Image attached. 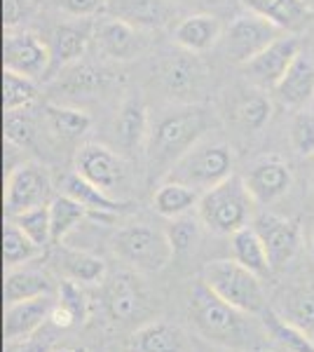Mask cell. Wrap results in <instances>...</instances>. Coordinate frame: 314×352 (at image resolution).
Listing matches in <instances>:
<instances>
[{
	"label": "cell",
	"instance_id": "cell-1",
	"mask_svg": "<svg viewBox=\"0 0 314 352\" xmlns=\"http://www.w3.org/2000/svg\"><path fill=\"white\" fill-rule=\"evenodd\" d=\"M188 317L197 336L227 350H258L267 338L265 329L249 320L247 312L232 308L197 280L188 292Z\"/></svg>",
	"mask_w": 314,
	"mask_h": 352
},
{
	"label": "cell",
	"instance_id": "cell-2",
	"mask_svg": "<svg viewBox=\"0 0 314 352\" xmlns=\"http://www.w3.org/2000/svg\"><path fill=\"white\" fill-rule=\"evenodd\" d=\"M211 127L209 111L199 104H176L153 122L146 146L148 169L164 179L171 167L195 144L207 136Z\"/></svg>",
	"mask_w": 314,
	"mask_h": 352
},
{
	"label": "cell",
	"instance_id": "cell-3",
	"mask_svg": "<svg viewBox=\"0 0 314 352\" xmlns=\"http://www.w3.org/2000/svg\"><path fill=\"white\" fill-rule=\"evenodd\" d=\"M254 195L249 192L244 176L232 174L223 184L202 192L197 204V217L202 226L216 235H235L237 230L247 228L254 219L256 207Z\"/></svg>",
	"mask_w": 314,
	"mask_h": 352
},
{
	"label": "cell",
	"instance_id": "cell-4",
	"mask_svg": "<svg viewBox=\"0 0 314 352\" xmlns=\"http://www.w3.org/2000/svg\"><path fill=\"white\" fill-rule=\"evenodd\" d=\"M232 174H235V151H232V146L221 139H207L204 136L171 167V172L164 179L179 181V184L190 186L199 192H207L214 186L230 179Z\"/></svg>",
	"mask_w": 314,
	"mask_h": 352
},
{
	"label": "cell",
	"instance_id": "cell-5",
	"mask_svg": "<svg viewBox=\"0 0 314 352\" xmlns=\"http://www.w3.org/2000/svg\"><path fill=\"white\" fill-rule=\"evenodd\" d=\"M202 280L216 296H221L232 308L247 312V315H260L267 308L265 292H262L260 277L235 258L211 261L204 265Z\"/></svg>",
	"mask_w": 314,
	"mask_h": 352
},
{
	"label": "cell",
	"instance_id": "cell-6",
	"mask_svg": "<svg viewBox=\"0 0 314 352\" xmlns=\"http://www.w3.org/2000/svg\"><path fill=\"white\" fill-rule=\"evenodd\" d=\"M113 252L122 263L139 272H159L176 256L167 230L153 228L148 223L120 228L113 237Z\"/></svg>",
	"mask_w": 314,
	"mask_h": 352
},
{
	"label": "cell",
	"instance_id": "cell-7",
	"mask_svg": "<svg viewBox=\"0 0 314 352\" xmlns=\"http://www.w3.org/2000/svg\"><path fill=\"white\" fill-rule=\"evenodd\" d=\"M282 33L284 31L275 21L247 10V14L235 16L232 24L223 33V52H225V59L230 64L244 66L265 47H270Z\"/></svg>",
	"mask_w": 314,
	"mask_h": 352
},
{
	"label": "cell",
	"instance_id": "cell-8",
	"mask_svg": "<svg viewBox=\"0 0 314 352\" xmlns=\"http://www.w3.org/2000/svg\"><path fill=\"white\" fill-rule=\"evenodd\" d=\"M52 202V176L38 162H21L10 169L5 181V212L14 217L26 209Z\"/></svg>",
	"mask_w": 314,
	"mask_h": 352
},
{
	"label": "cell",
	"instance_id": "cell-9",
	"mask_svg": "<svg viewBox=\"0 0 314 352\" xmlns=\"http://www.w3.org/2000/svg\"><path fill=\"white\" fill-rule=\"evenodd\" d=\"M207 68L197 54L179 52L159 64V85L174 104H197L207 87Z\"/></svg>",
	"mask_w": 314,
	"mask_h": 352
},
{
	"label": "cell",
	"instance_id": "cell-10",
	"mask_svg": "<svg viewBox=\"0 0 314 352\" xmlns=\"http://www.w3.org/2000/svg\"><path fill=\"white\" fill-rule=\"evenodd\" d=\"M52 66L49 43L31 31L8 28L3 41V71H12L26 78H43Z\"/></svg>",
	"mask_w": 314,
	"mask_h": 352
},
{
	"label": "cell",
	"instance_id": "cell-11",
	"mask_svg": "<svg viewBox=\"0 0 314 352\" xmlns=\"http://www.w3.org/2000/svg\"><path fill=\"white\" fill-rule=\"evenodd\" d=\"M251 226H254V230L258 232L262 244H265L272 270L287 268L291 261L295 258V254L300 252L302 232L295 221L284 219L272 212H260L254 217Z\"/></svg>",
	"mask_w": 314,
	"mask_h": 352
},
{
	"label": "cell",
	"instance_id": "cell-12",
	"mask_svg": "<svg viewBox=\"0 0 314 352\" xmlns=\"http://www.w3.org/2000/svg\"><path fill=\"white\" fill-rule=\"evenodd\" d=\"M76 172L108 195L127 184V164L117 153L101 144L80 146L76 153Z\"/></svg>",
	"mask_w": 314,
	"mask_h": 352
},
{
	"label": "cell",
	"instance_id": "cell-13",
	"mask_svg": "<svg viewBox=\"0 0 314 352\" xmlns=\"http://www.w3.org/2000/svg\"><path fill=\"white\" fill-rule=\"evenodd\" d=\"M300 54V41L295 36H279L270 47H265L258 56L242 66L244 76L251 85L260 89H275L287 76L295 56Z\"/></svg>",
	"mask_w": 314,
	"mask_h": 352
},
{
	"label": "cell",
	"instance_id": "cell-14",
	"mask_svg": "<svg viewBox=\"0 0 314 352\" xmlns=\"http://www.w3.org/2000/svg\"><path fill=\"white\" fill-rule=\"evenodd\" d=\"M244 184L258 204H272L291 190L293 169L279 155H262L244 174Z\"/></svg>",
	"mask_w": 314,
	"mask_h": 352
},
{
	"label": "cell",
	"instance_id": "cell-15",
	"mask_svg": "<svg viewBox=\"0 0 314 352\" xmlns=\"http://www.w3.org/2000/svg\"><path fill=\"white\" fill-rule=\"evenodd\" d=\"M104 305L108 317L120 324H136V322L146 320L150 312L146 292L141 289L139 280H134L131 275H115L108 282Z\"/></svg>",
	"mask_w": 314,
	"mask_h": 352
},
{
	"label": "cell",
	"instance_id": "cell-16",
	"mask_svg": "<svg viewBox=\"0 0 314 352\" xmlns=\"http://www.w3.org/2000/svg\"><path fill=\"white\" fill-rule=\"evenodd\" d=\"M94 47L106 59L129 61L144 50L141 31L129 26L127 21H120L115 16H101L94 24Z\"/></svg>",
	"mask_w": 314,
	"mask_h": 352
},
{
	"label": "cell",
	"instance_id": "cell-17",
	"mask_svg": "<svg viewBox=\"0 0 314 352\" xmlns=\"http://www.w3.org/2000/svg\"><path fill=\"white\" fill-rule=\"evenodd\" d=\"M139 31H159L167 28L176 16L171 0H108L106 12Z\"/></svg>",
	"mask_w": 314,
	"mask_h": 352
},
{
	"label": "cell",
	"instance_id": "cell-18",
	"mask_svg": "<svg viewBox=\"0 0 314 352\" xmlns=\"http://www.w3.org/2000/svg\"><path fill=\"white\" fill-rule=\"evenodd\" d=\"M150 116H148V106L144 96L139 92L129 94L127 99L120 104L117 118H115V139L117 146L127 153L144 151L150 139Z\"/></svg>",
	"mask_w": 314,
	"mask_h": 352
},
{
	"label": "cell",
	"instance_id": "cell-19",
	"mask_svg": "<svg viewBox=\"0 0 314 352\" xmlns=\"http://www.w3.org/2000/svg\"><path fill=\"white\" fill-rule=\"evenodd\" d=\"M54 308L52 296H38L19 300V303L5 305V320H3V333L8 340H21L38 331L45 322L49 320Z\"/></svg>",
	"mask_w": 314,
	"mask_h": 352
},
{
	"label": "cell",
	"instance_id": "cell-20",
	"mask_svg": "<svg viewBox=\"0 0 314 352\" xmlns=\"http://www.w3.org/2000/svg\"><path fill=\"white\" fill-rule=\"evenodd\" d=\"M94 19H73L54 26L52 36H49L52 61L64 68L80 61V56L87 52L89 43L94 41Z\"/></svg>",
	"mask_w": 314,
	"mask_h": 352
},
{
	"label": "cell",
	"instance_id": "cell-21",
	"mask_svg": "<svg viewBox=\"0 0 314 352\" xmlns=\"http://www.w3.org/2000/svg\"><path fill=\"white\" fill-rule=\"evenodd\" d=\"M61 192L73 197V200H78L82 207H87L89 217L96 221H113L122 212V207H127L122 200H115L106 190L96 188L94 184L82 179L78 172H68L61 176Z\"/></svg>",
	"mask_w": 314,
	"mask_h": 352
},
{
	"label": "cell",
	"instance_id": "cell-22",
	"mask_svg": "<svg viewBox=\"0 0 314 352\" xmlns=\"http://www.w3.org/2000/svg\"><path fill=\"white\" fill-rule=\"evenodd\" d=\"M223 38V26L214 14H190L174 26V43L192 54H204Z\"/></svg>",
	"mask_w": 314,
	"mask_h": 352
},
{
	"label": "cell",
	"instance_id": "cell-23",
	"mask_svg": "<svg viewBox=\"0 0 314 352\" xmlns=\"http://www.w3.org/2000/svg\"><path fill=\"white\" fill-rule=\"evenodd\" d=\"M242 5L249 12L275 21L287 33L305 28L314 16L307 0H242Z\"/></svg>",
	"mask_w": 314,
	"mask_h": 352
},
{
	"label": "cell",
	"instance_id": "cell-24",
	"mask_svg": "<svg viewBox=\"0 0 314 352\" xmlns=\"http://www.w3.org/2000/svg\"><path fill=\"white\" fill-rule=\"evenodd\" d=\"M232 120L242 132L254 134L260 132L272 118V101L267 96V89L260 87H247V89H239V92L232 96Z\"/></svg>",
	"mask_w": 314,
	"mask_h": 352
},
{
	"label": "cell",
	"instance_id": "cell-25",
	"mask_svg": "<svg viewBox=\"0 0 314 352\" xmlns=\"http://www.w3.org/2000/svg\"><path fill=\"white\" fill-rule=\"evenodd\" d=\"M272 92L289 109H302L314 99V61L300 52Z\"/></svg>",
	"mask_w": 314,
	"mask_h": 352
},
{
	"label": "cell",
	"instance_id": "cell-26",
	"mask_svg": "<svg viewBox=\"0 0 314 352\" xmlns=\"http://www.w3.org/2000/svg\"><path fill=\"white\" fill-rule=\"evenodd\" d=\"M186 336L176 324L169 322H146L127 340L129 352H183Z\"/></svg>",
	"mask_w": 314,
	"mask_h": 352
},
{
	"label": "cell",
	"instance_id": "cell-27",
	"mask_svg": "<svg viewBox=\"0 0 314 352\" xmlns=\"http://www.w3.org/2000/svg\"><path fill=\"white\" fill-rule=\"evenodd\" d=\"M54 265L64 280H73L78 285H96L106 275V263L99 256L80 249H66L61 244L54 254Z\"/></svg>",
	"mask_w": 314,
	"mask_h": 352
},
{
	"label": "cell",
	"instance_id": "cell-28",
	"mask_svg": "<svg viewBox=\"0 0 314 352\" xmlns=\"http://www.w3.org/2000/svg\"><path fill=\"white\" fill-rule=\"evenodd\" d=\"M199 197H202V192L190 188V186L164 179L155 188V192H153V209H155L159 217L171 221V219L186 217L192 209H197Z\"/></svg>",
	"mask_w": 314,
	"mask_h": 352
},
{
	"label": "cell",
	"instance_id": "cell-29",
	"mask_svg": "<svg viewBox=\"0 0 314 352\" xmlns=\"http://www.w3.org/2000/svg\"><path fill=\"white\" fill-rule=\"evenodd\" d=\"M45 118V127L49 129V134L54 139L64 141V144H71V141H78L80 136H85L92 127V118L89 113L80 111V109H71V106H59V104H47L43 111Z\"/></svg>",
	"mask_w": 314,
	"mask_h": 352
},
{
	"label": "cell",
	"instance_id": "cell-30",
	"mask_svg": "<svg viewBox=\"0 0 314 352\" xmlns=\"http://www.w3.org/2000/svg\"><path fill=\"white\" fill-rule=\"evenodd\" d=\"M258 317L267 338L279 345L284 352H314V340L310 338V333L291 324L289 320H284L277 310L265 308Z\"/></svg>",
	"mask_w": 314,
	"mask_h": 352
},
{
	"label": "cell",
	"instance_id": "cell-31",
	"mask_svg": "<svg viewBox=\"0 0 314 352\" xmlns=\"http://www.w3.org/2000/svg\"><path fill=\"white\" fill-rule=\"evenodd\" d=\"M52 294V280L43 270L14 268L5 275V305L19 303V300L49 296Z\"/></svg>",
	"mask_w": 314,
	"mask_h": 352
},
{
	"label": "cell",
	"instance_id": "cell-32",
	"mask_svg": "<svg viewBox=\"0 0 314 352\" xmlns=\"http://www.w3.org/2000/svg\"><path fill=\"white\" fill-rule=\"evenodd\" d=\"M232 254H235L237 263H242L244 268L256 272L258 277H265L272 272L267 249H265V244H262L260 235L254 230V226H247V228L237 230L235 235H232Z\"/></svg>",
	"mask_w": 314,
	"mask_h": 352
},
{
	"label": "cell",
	"instance_id": "cell-33",
	"mask_svg": "<svg viewBox=\"0 0 314 352\" xmlns=\"http://www.w3.org/2000/svg\"><path fill=\"white\" fill-rule=\"evenodd\" d=\"M89 212L87 207H82L78 200L68 195H56L49 202V219H52V244H64L66 235L71 232L82 219H87Z\"/></svg>",
	"mask_w": 314,
	"mask_h": 352
},
{
	"label": "cell",
	"instance_id": "cell-34",
	"mask_svg": "<svg viewBox=\"0 0 314 352\" xmlns=\"http://www.w3.org/2000/svg\"><path fill=\"white\" fill-rule=\"evenodd\" d=\"M43 252V247H38L31 237L26 235L12 219L5 221V230H3V258L5 265L10 270L19 268V265L28 263Z\"/></svg>",
	"mask_w": 314,
	"mask_h": 352
},
{
	"label": "cell",
	"instance_id": "cell-35",
	"mask_svg": "<svg viewBox=\"0 0 314 352\" xmlns=\"http://www.w3.org/2000/svg\"><path fill=\"white\" fill-rule=\"evenodd\" d=\"M38 101V85L33 78L3 71V111H24Z\"/></svg>",
	"mask_w": 314,
	"mask_h": 352
},
{
	"label": "cell",
	"instance_id": "cell-36",
	"mask_svg": "<svg viewBox=\"0 0 314 352\" xmlns=\"http://www.w3.org/2000/svg\"><path fill=\"white\" fill-rule=\"evenodd\" d=\"M282 317L307 333H314V287L295 289L284 298Z\"/></svg>",
	"mask_w": 314,
	"mask_h": 352
},
{
	"label": "cell",
	"instance_id": "cell-37",
	"mask_svg": "<svg viewBox=\"0 0 314 352\" xmlns=\"http://www.w3.org/2000/svg\"><path fill=\"white\" fill-rule=\"evenodd\" d=\"M59 85L68 94H94L96 89L106 85V76L96 71L94 66L76 61V64L66 66V71L59 78Z\"/></svg>",
	"mask_w": 314,
	"mask_h": 352
},
{
	"label": "cell",
	"instance_id": "cell-38",
	"mask_svg": "<svg viewBox=\"0 0 314 352\" xmlns=\"http://www.w3.org/2000/svg\"><path fill=\"white\" fill-rule=\"evenodd\" d=\"M10 219H12L14 223L38 244V247L45 249L47 244H52V219H49V204H40V207L26 209V212H19Z\"/></svg>",
	"mask_w": 314,
	"mask_h": 352
},
{
	"label": "cell",
	"instance_id": "cell-39",
	"mask_svg": "<svg viewBox=\"0 0 314 352\" xmlns=\"http://www.w3.org/2000/svg\"><path fill=\"white\" fill-rule=\"evenodd\" d=\"M36 136H38V122L28 113V109L5 113V141H8V146L28 148V146H33Z\"/></svg>",
	"mask_w": 314,
	"mask_h": 352
},
{
	"label": "cell",
	"instance_id": "cell-40",
	"mask_svg": "<svg viewBox=\"0 0 314 352\" xmlns=\"http://www.w3.org/2000/svg\"><path fill=\"white\" fill-rule=\"evenodd\" d=\"M289 139L293 151L302 157L314 155V111L300 109L291 120Z\"/></svg>",
	"mask_w": 314,
	"mask_h": 352
},
{
	"label": "cell",
	"instance_id": "cell-41",
	"mask_svg": "<svg viewBox=\"0 0 314 352\" xmlns=\"http://www.w3.org/2000/svg\"><path fill=\"white\" fill-rule=\"evenodd\" d=\"M199 217H179V219H171L169 223V240H171V247H174V254H186L195 247V242L199 240Z\"/></svg>",
	"mask_w": 314,
	"mask_h": 352
},
{
	"label": "cell",
	"instance_id": "cell-42",
	"mask_svg": "<svg viewBox=\"0 0 314 352\" xmlns=\"http://www.w3.org/2000/svg\"><path fill=\"white\" fill-rule=\"evenodd\" d=\"M56 305H61L66 312H71V317L78 322H85L87 320V296L82 294L78 282L73 280H61L59 285V300Z\"/></svg>",
	"mask_w": 314,
	"mask_h": 352
},
{
	"label": "cell",
	"instance_id": "cell-43",
	"mask_svg": "<svg viewBox=\"0 0 314 352\" xmlns=\"http://www.w3.org/2000/svg\"><path fill=\"white\" fill-rule=\"evenodd\" d=\"M108 0H59L61 12L73 19H94L96 14L106 12Z\"/></svg>",
	"mask_w": 314,
	"mask_h": 352
},
{
	"label": "cell",
	"instance_id": "cell-44",
	"mask_svg": "<svg viewBox=\"0 0 314 352\" xmlns=\"http://www.w3.org/2000/svg\"><path fill=\"white\" fill-rule=\"evenodd\" d=\"M28 14V0H3L5 28H16Z\"/></svg>",
	"mask_w": 314,
	"mask_h": 352
},
{
	"label": "cell",
	"instance_id": "cell-45",
	"mask_svg": "<svg viewBox=\"0 0 314 352\" xmlns=\"http://www.w3.org/2000/svg\"><path fill=\"white\" fill-rule=\"evenodd\" d=\"M54 352H89V350H85V348H59Z\"/></svg>",
	"mask_w": 314,
	"mask_h": 352
},
{
	"label": "cell",
	"instance_id": "cell-46",
	"mask_svg": "<svg viewBox=\"0 0 314 352\" xmlns=\"http://www.w3.org/2000/svg\"><path fill=\"white\" fill-rule=\"evenodd\" d=\"M310 249H312V258H314V232H312V244H310Z\"/></svg>",
	"mask_w": 314,
	"mask_h": 352
},
{
	"label": "cell",
	"instance_id": "cell-47",
	"mask_svg": "<svg viewBox=\"0 0 314 352\" xmlns=\"http://www.w3.org/2000/svg\"><path fill=\"white\" fill-rule=\"evenodd\" d=\"M312 186H314V172H312Z\"/></svg>",
	"mask_w": 314,
	"mask_h": 352
}]
</instances>
